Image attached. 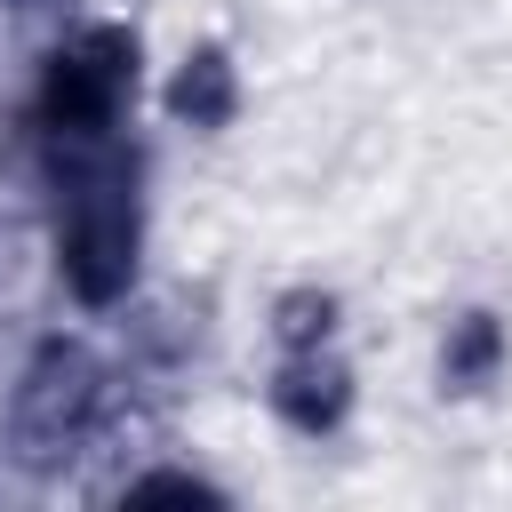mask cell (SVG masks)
I'll return each mask as SVG.
<instances>
[{"label": "cell", "mask_w": 512, "mask_h": 512, "mask_svg": "<svg viewBox=\"0 0 512 512\" xmlns=\"http://www.w3.org/2000/svg\"><path fill=\"white\" fill-rule=\"evenodd\" d=\"M264 336H272V352L344 344V288H328V280H288V288H272Z\"/></svg>", "instance_id": "cell-7"}, {"label": "cell", "mask_w": 512, "mask_h": 512, "mask_svg": "<svg viewBox=\"0 0 512 512\" xmlns=\"http://www.w3.org/2000/svg\"><path fill=\"white\" fill-rule=\"evenodd\" d=\"M264 408L288 440H336L360 416V360L344 344H312V352H272L264 376Z\"/></svg>", "instance_id": "cell-4"}, {"label": "cell", "mask_w": 512, "mask_h": 512, "mask_svg": "<svg viewBox=\"0 0 512 512\" xmlns=\"http://www.w3.org/2000/svg\"><path fill=\"white\" fill-rule=\"evenodd\" d=\"M96 408H104V360H96V344L48 336L24 360L16 392H8V432H16L24 456H64V448L88 440Z\"/></svg>", "instance_id": "cell-3"}, {"label": "cell", "mask_w": 512, "mask_h": 512, "mask_svg": "<svg viewBox=\"0 0 512 512\" xmlns=\"http://www.w3.org/2000/svg\"><path fill=\"white\" fill-rule=\"evenodd\" d=\"M160 112H168V128H184V136H232L240 112H248V72H240V56H232L224 40H184L176 64L160 72Z\"/></svg>", "instance_id": "cell-5"}, {"label": "cell", "mask_w": 512, "mask_h": 512, "mask_svg": "<svg viewBox=\"0 0 512 512\" xmlns=\"http://www.w3.org/2000/svg\"><path fill=\"white\" fill-rule=\"evenodd\" d=\"M504 376H512V320L496 304L448 312L440 344H432V392L440 400H488Z\"/></svg>", "instance_id": "cell-6"}, {"label": "cell", "mask_w": 512, "mask_h": 512, "mask_svg": "<svg viewBox=\"0 0 512 512\" xmlns=\"http://www.w3.org/2000/svg\"><path fill=\"white\" fill-rule=\"evenodd\" d=\"M144 96V32L120 16H80L40 48L32 128L40 136H112Z\"/></svg>", "instance_id": "cell-2"}, {"label": "cell", "mask_w": 512, "mask_h": 512, "mask_svg": "<svg viewBox=\"0 0 512 512\" xmlns=\"http://www.w3.org/2000/svg\"><path fill=\"white\" fill-rule=\"evenodd\" d=\"M40 176H48V248L56 280L80 312L128 304L144 272V144L128 128L112 136H40Z\"/></svg>", "instance_id": "cell-1"}, {"label": "cell", "mask_w": 512, "mask_h": 512, "mask_svg": "<svg viewBox=\"0 0 512 512\" xmlns=\"http://www.w3.org/2000/svg\"><path fill=\"white\" fill-rule=\"evenodd\" d=\"M120 504H224V480H208V472H136L128 488H120Z\"/></svg>", "instance_id": "cell-8"}]
</instances>
